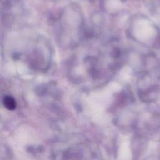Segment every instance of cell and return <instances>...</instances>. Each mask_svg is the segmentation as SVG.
I'll use <instances>...</instances> for the list:
<instances>
[{"label": "cell", "mask_w": 160, "mask_h": 160, "mask_svg": "<svg viewBox=\"0 0 160 160\" xmlns=\"http://www.w3.org/2000/svg\"><path fill=\"white\" fill-rule=\"evenodd\" d=\"M3 104L4 106L9 110H14L16 107L15 99L10 96H6L3 99Z\"/></svg>", "instance_id": "1"}]
</instances>
